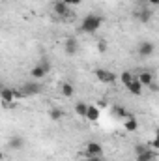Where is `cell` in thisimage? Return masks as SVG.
<instances>
[{"instance_id":"3","label":"cell","mask_w":159,"mask_h":161,"mask_svg":"<svg viewBox=\"0 0 159 161\" xmlns=\"http://www.w3.org/2000/svg\"><path fill=\"white\" fill-rule=\"evenodd\" d=\"M40 92H41V84L38 80H26L21 88L23 97H32V96H38Z\"/></svg>"},{"instance_id":"6","label":"cell","mask_w":159,"mask_h":161,"mask_svg":"<svg viewBox=\"0 0 159 161\" xmlns=\"http://www.w3.org/2000/svg\"><path fill=\"white\" fill-rule=\"evenodd\" d=\"M94 156H103V146L96 141H90L86 144V158H94Z\"/></svg>"},{"instance_id":"2","label":"cell","mask_w":159,"mask_h":161,"mask_svg":"<svg viewBox=\"0 0 159 161\" xmlns=\"http://www.w3.org/2000/svg\"><path fill=\"white\" fill-rule=\"evenodd\" d=\"M49 69H51V64H49L47 60H41V62H38V64L32 68L30 75H32V79L34 80H41L47 73H49Z\"/></svg>"},{"instance_id":"7","label":"cell","mask_w":159,"mask_h":161,"mask_svg":"<svg viewBox=\"0 0 159 161\" xmlns=\"http://www.w3.org/2000/svg\"><path fill=\"white\" fill-rule=\"evenodd\" d=\"M139 54L142 56V58H148V56H152L154 54V51H156V45L152 43V41H142L140 45H139Z\"/></svg>"},{"instance_id":"10","label":"cell","mask_w":159,"mask_h":161,"mask_svg":"<svg viewBox=\"0 0 159 161\" xmlns=\"http://www.w3.org/2000/svg\"><path fill=\"white\" fill-rule=\"evenodd\" d=\"M125 88H127V90H129V92H131L133 96H140V94H142V84H140V82L137 80V77L131 80V82H129V84H127Z\"/></svg>"},{"instance_id":"9","label":"cell","mask_w":159,"mask_h":161,"mask_svg":"<svg viewBox=\"0 0 159 161\" xmlns=\"http://www.w3.org/2000/svg\"><path fill=\"white\" fill-rule=\"evenodd\" d=\"M84 118H86V120H90V122H97V120H99V109H97V107H94V105H88Z\"/></svg>"},{"instance_id":"14","label":"cell","mask_w":159,"mask_h":161,"mask_svg":"<svg viewBox=\"0 0 159 161\" xmlns=\"http://www.w3.org/2000/svg\"><path fill=\"white\" fill-rule=\"evenodd\" d=\"M0 97H2V103H11L15 99L11 88H0Z\"/></svg>"},{"instance_id":"12","label":"cell","mask_w":159,"mask_h":161,"mask_svg":"<svg viewBox=\"0 0 159 161\" xmlns=\"http://www.w3.org/2000/svg\"><path fill=\"white\" fill-rule=\"evenodd\" d=\"M137 80H139L142 86H150V84H152V82H154L156 79H154V75H152L150 71H142V73L137 77Z\"/></svg>"},{"instance_id":"16","label":"cell","mask_w":159,"mask_h":161,"mask_svg":"<svg viewBox=\"0 0 159 161\" xmlns=\"http://www.w3.org/2000/svg\"><path fill=\"white\" fill-rule=\"evenodd\" d=\"M73 94H75V88H73V84L66 80V82L62 84V96H66V97H71Z\"/></svg>"},{"instance_id":"20","label":"cell","mask_w":159,"mask_h":161,"mask_svg":"<svg viewBox=\"0 0 159 161\" xmlns=\"http://www.w3.org/2000/svg\"><path fill=\"white\" fill-rule=\"evenodd\" d=\"M86 109H88V103H84V101H79V103L75 105V113H77L79 116H84V114H86Z\"/></svg>"},{"instance_id":"13","label":"cell","mask_w":159,"mask_h":161,"mask_svg":"<svg viewBox=\"0 0 159 161\" xmlns=\"http://www.w3.org/2000/svg\"><path fill=\"white\" fill-rule=\"evenodd\" d=\"M8 146H9L11 150H21V148L25 146V139H23V137H11V139L8 141Z\"/></svg>"},{"instance_id":"18","label":"cell","mask_w":159,"mask_h":161,"mask_svg":"<svg viewBox=\"0 0 159 161\" xmlns=\"http://www.w3.org/2000/svg\"><path fill=\"white\" fill-rule=\"evenodd\" d=\"M137 127H139V124H137V120H135V116H133V114L125 118V129H127V131H135Z\"/></svg>"},{"instance_id":"25","label":"cell","mask_w":159,"mask_h":161,"mask_svg":"<svg viewBox=\"0 0 159 161\" xmlns=\"http://www.w3.org/2000/svg\"><path fill=\"white\" fill-rule=\"evenodd\" d=\"M86 161H103V156H94V158H86Z\"/></svg>"},{"instance_id":"1","label":"cell","mask_w":159,"mask_h":161,"mask_svg":"<svg viewBox=\"0 0 159 161\" xmlns=\"http://www.w3.org/2000/svg\"><path fill=\"white\" fill-rule=\"evenodd\" d=\"M101 25H103V17H101V15H96V13H90V15H86V17L82 19L80 30L86 32V34H94V32L99 30Z\"/></svg>"},{"instance_id":"21","label":"cell","mask_w":159,"mask_h":161,"mask_svg":"<svg viewBox=\"0 0 159 161\" xmlns=\"http://www.w3.org/2000/svg\"><path fill=\"white\" fill-rule=\"evenodd\" d=\"M133 79H135V75H133V73H129V71H123V73L120 75V80H122L125 86H127V84H129V82H131Z\"/></svg>"},{"instance_id":"11","label":"cell","mask_w":159,"mask_h":161,"mask_svg":"<svg viewBox=\"0 0 159 161\" xmlns=\"http://www.w3.org/2000/svg\"><path fill=\"white\" fill-rule=\"evenodd\" d=\"M77 51H79V43L75 38H68L66 40V53L68 54H77Z\"/></svg>"},{"instance_id":"27","label":"cell","mask_w":159,"mask_h":161,"mask_svg":"<svg viewBox=\"0 0 159 161\" xmlns=\"http://www.w3.org/2000/svg\"><path fill=\"white\" fill-rule=\"evenodd\" d=\"M146 2H150V4H152V6H156V4H157L159 0H146Z\"/></svg>"},{"instance_id":"19","label":"cell","mask_w":159,"mask_h":161,"mask_svg":"<svg viewBox=\"0 0 159 161\" xmlns=\"http://www.w3.org/2000/svg\"><path fill=\"white\" fill-rule=\"evenodd\" d=\"M112 111H114V114H116V116H120V118H127V116H131V114H129V113L122 107V105H114V107H112Z\"/></svg>"},{"instance_id":"26","label":"cell","mask_w":159,"mask_h":161,"mask_svg":"<svg viewBox=\"0 0 159 161\" xmlns=\"http://www.w3.org/2000/svg\"><path fill=\"white\" fill-rule=\"evenodd\" d=\"M150 88H152V92H157V82H156V80H154V82H152V84H150Z\"/></svg>"},{"instance_id":"5","label":"cell","mask_w":159,"mask_h":161,"mask_svg":"<svg viewBox=\"0 0 159 161\" xmlns=\"http://www.w3.org/2000/svg\"><path fill=\"white\" fill-rule=\"evenodd\" d=\"M96 77L101 80V82H105V84H114V82L118 80L116 73L107 71V69H96Z\"/></svg>"},{"instance_id":"17","label":"cell","mask_w":159,"mask_h":161,"mask_svg":"<svg viewBox=\"0 0 159 161\" xmlns=\"http://www.w3.org/2000/svg\"><path fill=\"white\" fill-rule=\"evenodd\" d=\"M62 116H64V113H62V109H58V107H52L51 111H49V118L54 122L62 120Z\"/></svg>"},{"instance_id":"28","label":"cell","mask_w":159,"mask_h":161,"mask_svg":"<svg viewBox=\"0 0 159 161\" xmlns=\"http://www.w3.org/2000/svg\"><path fill=\"white\" fill-rule=\"evenodd\" d=\"M4 159V154H2V152H0V161Z\"/></svg>"},{"instance_id":"4","label":"cell","mask_w":159,"mask_h":161,"mask_svg":"<svg viewBox=\"0 0 159 161\" xmlns=\"http://www.w3.org/2000/svg\"><path fill=\"white\" fill-rule=\"evenodd\" d=\"M52 9H54V13H56L58 17H62V19L71 17V8H69V6H66L62 0H56V2L52 4Z\"/></svg>"},{"instance_id":"8","label":"cell","mask_w":159,"mask_h":161,"mask_svg":"<svg viewBox=\"0 0 159 161\" xmlns=\"http://www.w3.org/2000/svg\"><path fill=\"white\" fill-rule=\"evenodd\" d=\"M157 159V152L156 148H146L144 152L137 154V161H156Z\"/></svg>"},{"instance_id":"24","label":"cell","mask_w":159,"mask_h":161,"mask_svg":"<svg viewBox=\"0 0 159 161\" xmlns=\"http://www.w3.org/2000/svg\"><path fill=\"white\" fill-rule=\"evenodd\" d=\"M97 49H99V53H105V51H107V43H105V41H99V43H97Z\"/></svg>"},{"instance_id":"23","label":"cell","mask_w":159,"mask_h":161,"mask_svg":"<svg viewBox=\"0 0 159 161\" xmlns=\"http://www.w3.org/2000/svg\"><path fill=\"white\" fill-rule=\"evenodd\" d=\"M146 148H148L146 144H137V146H135V154H140V152H144Z\"/></svg>"},{"instance_id":"15","label":"cell","mask_w":159,"mask_h":161,"mask_svg":"<svg viewBox=\"0 0 159 161\" xmlns=\"http://www.w3.org/2000/svg\"><path fill=\"white\" fill-rule=\"evenodd\" d=\"M150 19H152V9L144 6V8L139 11V21H140V23H150Z\"/></svg>"},{"instance_id":"22","label":"cell","mask_w":159,"mask_h":161,"mask_svg":"<svg viewBox=\"0 0 159 161\" xmlns=\"http://www.w3.org/2000/svg\"><path fill=\"white\" fill-rule=\"evenodd\" d=\"M62 2H64L66 6H69V8H71V6H79L82 0H62Z\"/></svg>"}]
</instances>
